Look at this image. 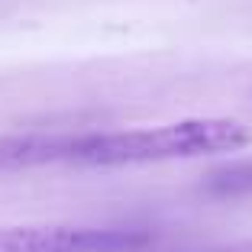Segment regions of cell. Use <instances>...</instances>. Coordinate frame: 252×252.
<instances>
[{
    "mask_svg": "<svg viewBox=\"0 0 252 252\" xmlns=\"http://www.w3.org/2000/svg\"><path fill=\"white\" fill-rule=\"evenodd\" d=\"M204 191L217 197H246L252 194V158H236L220 168H214L204 178Z\"/></svg>",
    "mask_w": 252,
    "mask_h": 252,
    "instance_id": "cell-3",
    "label": "cell"
},
{
    "mask_svg": "<svg viewBox=\"0 0 252 252\" xmlns=\"http://www.w3.org/2000/svg\"><path fill=\"white\" fill-rule=\"evenodd\" d=\"M252 146V126L233 117H191L162 126L110 129V133H10L0 136V175L30 168H129Z\"/></svg>",
    "mask_w": 252,
    "mask_h": 252,
    "instance_id": "cell-1",
    "label": "cell"
},
{
    "mask_svg": "<svg viewBox=\"0 0 252 252\" xmlns=\"http://www.w3.org/2000/svg\"><path fill=\"white\" fill-rule=\"evenodd\" d=\"M152 233L136 226H0V252H139Z\"/></svg>",
    "mask_w": 252,
    "mask_h": 252,
    "instance_id": "cell-2",
    "label": "cell"
}]
</instances>
